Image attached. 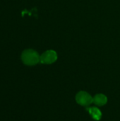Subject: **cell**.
<instances>
[{"mask_svg":"<svg viewBox=\"0 0 120 121\" xmlns=\"http://www.w3.org/2000/svg\"><path fill=\"white\" fill-rule=\"evenodd\" d=\"M21 60L23 62L29 66L35 65L40 61V57L33 50H25L21 55Z\"/></svg>","mask_w":120,"mask_h":121,"instance_id":"cell-1","label":"cell"},{"mask_svg":"<svg viewBox=\"0 0 120 121\" xmlns=\"http://www.w3.org/2000/svg\"><path fill=\"white\" fill-rule=\"evenodd\" d=\"M76 101L79 105L87 106L93 102V97L86 91H80L76 96Z\"/></svg>","mask_w":120,"mask_h":121,"instance_id":"cell-2","label":"cell"},{"mask_svg":"<svg viewBox=\"0 0 120 121\" xmlns=\"http://www.w3.org/2000/svg\"><path fill=\"white\" fill-rule=\"evenodd\" d=\"M57 59V53L53 50H48L40 56V62L43 64H51Z\"/></svg>","mask_w":120,"mask_h":121,"instance_id":"cell-3","label":"cell"},{"mask_svg":"<svg viewBox=\"0 0 120 121\" xmlns=\"http://www.w3.org/2000/svg\"><path fill=\"white\" fill-rule=\"evenodd\" d=\"M108 101V99L106 97V96H105L104 94H99L95 95L93 98V102L99 106H104L107 104Z\"/></svg>","mask_w":120,"mask_h":121,"instance_id":"cell-4","label":"cell"},{"mask_svg":"<svg viewBox=\"0 0 120 121\" xmlns=\"http://www.w3.org/2000/svg\"><path fill=\"white\" fill-rule=\"evenodd\" d=\"M89 112V113L91 114V116H92V118L94 119V120H96V121H99L101 117H102V113L100 112V111L95 108V107H93V108H89L87 109Z\"/></svg>","mask_w":120,"mask_h":121,"instance_id":"cell-5","label":"cell"}]
</instances>
